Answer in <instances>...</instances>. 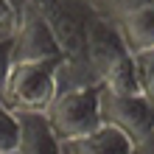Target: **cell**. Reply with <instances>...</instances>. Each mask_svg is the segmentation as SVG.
I'll list each match as a JSON object with an SVG mask.
<instances>
[{
  "instance_id": "11",
  "label": "cell",
  "mask_w": 154,
  "mask_h": 154,
  "mask_svg": "<svg viewBox=\"0 0 154 154\" xmlns=\"http://www.w3.org/2000/svg\"><path fill=\"white\" fill-rule=\"evenodd\" d=\"M11 65H14V53H11V34H0V101H3V90H6L8 73H11Z\"/></svg>"
},
{
  "instance_id": "4",
  "label": "cell",
  "mask_w": 154,
  "mask_h": 154,
  "mask_svg": "<svg viewBox=\"0 0 154 154\" xmlns=\"http://www.w3.org/2000/svg\"><path fill=\"white\" fill-rule=\"evenodd\" d=\"M126 53L129 51H126L121 34H118V28H115V20L106 17V14L90 11L87 34H84V59H87V65L93 67L98 84H101L106 70H109L118 59H123Z\"/></svg>"
},
{
  "instance_id": "14",
  "label": "cell",
  "mask_w": 154,
  "mask_h": 154,
  "mask_svg": "<svg viewBox=\"0 0 154 154\" xmlns=\"http://www.w3.org/2000/svg\"><path fill=\"white\" fill-rule=\"evenodd\" d=\"M0 104H3V101H0Z\"/></svg>"
},
{
  "instance_id": "9",
  "label": "cell",
  "mask_w": 154,
  "mask_h": 154,
  "mask_svg": "<svg viewBox=\"0 0 154 154\" xmlns=\"http://www.w3.org/2000/svg\"><path fill=\"white\" fill-rule=\"evenodd\" d=\"M20 146V118L14 109L0 104V154H14Z\"/></svg>"
},
{
  "instance_id": "7",
  "label": "cell",
  "mask_w": 154,
  "mask_h": 154,
  "mask_svg": "<svg viewBox=\"0 0 154 154\" xmlns=\"http://www.w3.org/2000/svg\"><path fill=\"white\" fill-rule=\"evenodd\" d=\"M62 149H65V154H134V143L123 132L101 123L84 137L62 143Z\"/></svg>"
},
{
  "instance_id": "13",
  "label": "cell",
  "mask_w": 154,
  "mask_h": 154,
  "mask_svg": "<svg viewBox=\"0 0 154 154\" xmlns=\"http://www.w3.org/2000/svg\"><path fill=\"white\" fill-rule=\"evenodd\" d=\"M6 3L11 6V8H14L17 14H20V20H23V14L28 11V0H6Z\"/></svg>"
},
{
  "instance_id": "6",
  "label": "cell",
  "mask_w": 154,
  "mask_h": 154,
  "mask_svg": "<svg viewBox=\"0 0 154 154\" xmlns=\"http://www.w3.org/2000/svg\"><path fill=\"white\" fill-rule=\"evenodd\" d=\"M115 28L132 56L154 51V8L151 6H132L121 11L115 17Z\"/></svg>"
},
{
  "instance_id": "10",
  "label": "cell",
  "mask_w": 154,
  "mask_h": 154,
  "mask_svg": "<svg viewBox=\"0 0 154 154\" xmlns=\"http://www.w3.org/2000/svg\"><path fill=\"white\" fill-rule=\"evenodd\" d=\"M137 62V79H140V95L154 106V51L134 56Z\"/></svg>"
},
{
  "instance_id": "12",
  "label": "cell",
  "mask_w": 154,
  "mask_h": 154,
  "mask_svg": "<svg viewBox=\"0 0 154 154\" xmlns=\"http://www.w3.org/2000/svg\"><path fill=\"white\" fill-rule=\"evenodd\" d=\"M17 25H20V14L6 0H0V34H14Z\"/></svg>"
},
{
  "instance_id": "5",
  "label": "cell",
  "mask_w": 154,
  "mask_h": 154,
  "mask_svg": "<svg viewBox=\"0 0 154 154\" xmlns=\"http://www.w3.org/2000/svg\"><path fill=\"white\" fill-rule=\"evenodd\" d=\"M11 53L14 62H56L62 59V48L48 23L37 11H25L17 31L11 34Z\"/></svg>"
},
{
  "instance_id": "8",
  "label": "cell",
  "mask_w": 154,
  "mask_h": 154,
  "mask_svg": "<svg viewBox=\"0 0 154 154\" xmlns=\"http://www.w3.org/2000/svg\"><path fill=\"white\" fill-rule=\"evenodd\" d=\"M98 87L109 90V93H118V95H137L140 93V79H137V62H134L132 53H126L123 59H118L104 73Z\"/></svg>"
},
{
  "instance_id": "2",
  "label": "cell",
  "mask_w": 154,
  "mask_h": 154,
  "mask_svg": "<svg viewBox=\"0 0 154 154\" xmlns=\"http://www.w3.org/2000/svg\"><path fill=\"white\" fill-rule=\"evenodd\" d=\"M51 132L59 143H70L76 137H84L93 129L101 126V112H98V87H81L56 93V98L42 112Z\"/></svg>"
},
{
  "instance_id": "1",
  "label": "cell",
  "mask_w": 154,
  "mask_h": 154,
  "mask_svg": "<svg viewBox=\"0 0 154 154\" xmlns=\"http://www.w3.org/2000/svg\"><path fill=\"white\" fill-rule=\"evenodd\" d=\"M56 62H14L3 104L14 112H45L56 98Z\"/></svg>"
},
{
  "instance_id": "3",
  "label": "cell",
  "mask_w": 154,
  "mask_h": 154,
  "mask_svg": "<svg viewBox=\"0 0 154 154\" xmlns=\"http://www.w3.org/2000/svg\"><path fill=\"white\" fill-rule=\"evenodd\" d=\"M98 112H101V123L123 132L134 146L154 134V106L140 93L118 95L98 87Z\"/></svg>"
}]
</instances>
